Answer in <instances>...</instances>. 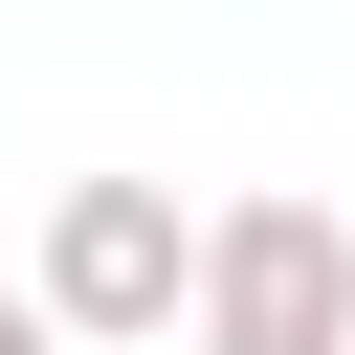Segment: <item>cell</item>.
<instances>
[{
    "mask_svg": "<svg viewBox=\"0 0 355 355\" xmlns=\"http://www.w3.org/2000/svg\"><path fill=\"white\" fill-rule=\"evenodd\" d=\"M155 355H355V222L288 200V178L200 200V266H178V333Z\"/></svg>",
    "mask_w": 355,
    "mask_h": 355,
    "instance_id": "obj_1",
    "label": "cell"
},
{
    "mask_svg": "<svg viewBox=\"0 0 355 355\" xmlns=\"http://www.w3.org/2000/svg\"><path fill=\"white\" fill-rule=\"evenodd\" d=\"M0 355H67V333H44V311H22V288H0Z\"/></svg>",
    "mask_w": 355,
    "mask_h": 355,
    "instance_id": "obj_3",
    "label": "cell"
},
{
    "mask_svg": "<svg viewBox=\"0 0 355 355\" xmlns=\"http://www.w3.org/2000/svg\"><path fill=\"white\" fill-rule=\"evenodd\" d=\"M178 266H200V200H178V178H67L22 311H44L67 355H155V333H178Z\"/></svg>",
    "mask_w": 355,
    "mask_h": 355,
    "instance_id": "obj_2",
    "label": "cell"
}]
</instances>
